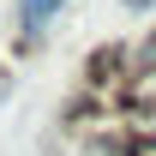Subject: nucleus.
I'll return each instance as SVG.
<instances>
[{
	"mask_svg": "<svg viewBox=\"0 0 156 156\" xmlns=\"http://www.w3.org/2000/svg\"><path fill=\"white\" fill-rule=\"evenodd\" d=\"M120 72L132 78V60H126V48H96V54H90V66H84V78H90V84H114Z\"/></svg>",
	"mask_w": 156,
	"mask_h": 156,
	"instance_id": "obj_1",
	"label": "nucleus"
},
{
	"mask_svg": "<svg viewBox=\"0 0 156 156\" xmlns=\"http://www.w3.org/2000/svg\"><path fill=\"white\" fill-rule=\"evenodd\" d=\"M60 6H66V0H18V18H24V30H30V36H42V30L54 24Z\"/></svg>",
	"mask_w": 156,
	"mask_h": 156,
	"instance_id": "obj_2",
	"label": "nucleus"
},
{
	"mask_svg": "<svg viewBox=\"0 0 156 156\" xmlns=\"http://www.w3.org/2000/svg\"><path fill=\"white\" fill-rule=\"evenodd\" d=\"M126 60H132V72H138V78H156V30L138 42V48H126Z\"/></svg>",
	"mask_w": 156,
	"mask_h": 156,
	"instance_id": "obj_3",
	"label": "nucleus"
},
{
	"mask_svg": "<svg viewBox=\"0 0 156 156\" xmlns=\"http://www.w3.org/2000/svg\"><path fill=\"white\" fill-rule=\"evenodd\" d=\"M126 6H150V0H126Z\"/></svg>",
	"mask_w": 156,
	"mask_h": 156,
	"instance_id": "obj_4",
	"label": "nucleus"
}]
</instances>
